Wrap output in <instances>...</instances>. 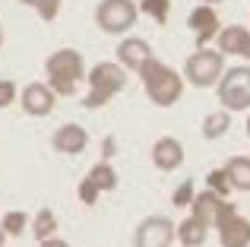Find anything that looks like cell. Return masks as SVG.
<instances>
[{
    "label": "cell",
    "mask_w": 250,
    "mask_h": 247,
    "mask_svg": "<svg viewBox=\"0 0 250 247\" xmlns=\"http://www.w3.org/2000/svg\"><path fill=\"white\" fill-rule=\"evenodd\" d=\"M19 3H22V6H32V10H35V6H38V0H19Z\"/></svg>",
    "instance_id": "cell-30"
},
{
    "label": "cell",
    "mask_w": 250,
    "mask_h": 247,
    "mask_svg": "<svg viewBox=\"0 0 250 247\" xmlns=\"http://www.w3.org/2000/svg\"><path fill=\"white\" fill-rule=\"evenodd\" d=\"M206 187H209L212 193H219V197L228 200V193H231V181H228L225 168H212V171L206 174Z\"/></svg>",
    "instance_id": "cell-24"
},
{
    "label": "cell",
    "mask_w": 250,
    "mask_h": 247,
    "mask_svg": "<svg viewBox=\"0 0 250 247\" xmlns=\"http://www.w3.org/2000/svg\"><path fill=\"white\" fill-rule=\"evenodd\" d=\"M29 231H32V238H35L38 244L48 241V238H54L57 235V216H54V209H51V206H42V209L32 216Z\"/></svg>",
    "instance_id": "cell-18"
},
{
    "label": "cell",
    "mask_w": 250,
    "mask_h": 247,
    "mask_svg": "<svg viewBox=\"0 0 250 247\" xmlns=\"http://www.w3.org/2000/svg\"><path fill=\"white\" fill-rule=\"evenodd\" d=\"M174 238H177V244H181V247H203V244L209 241V225H203L196 216H187V219L177 222Z\"/></svg>",
    "instance_id": "cell-16"
},
{
    "label": "cell",
    "mask_w": 250,
    "mask_h": 247,
    "mask_svg": "<svg viewBox=\"0 0 250 247\" xmlns=\"http://www.w3.org/2000/svg\"><path fill=\"white\" fill-rule=\"evenodd\" d=\"M76 197H80L85 206H92V203H98V197H102V190H98V184H95V181L89 178V174H85V178L80 181V187H76Z\"/></svg>",
    "instance_id": "cell-25"
},
{
    "label": "cell",
    "mask_w": 250,
    "mask_h": 247,
    "mask_svg": "<svg viewBox=\"0 0 250 247\" xmlns=\"http://www.w3.org/2000/svg\"><path fill=\"white\" fill-rule=\"evenodd\" d=\"M193 197H196V184L187 178V181H181V184L174 187V193H171V203H174L177 209H190Z\"/></svg>",
    "instance_id": "cell-23"
},
{
    "label": "cell",
    "mask_w": 250,
    "mask_h": 247,
    "mask_svg": "<svg viewBox=\"0 0 250 247\" xmlns=\"http://www.w3.org/2000/svg\"><path fill=\"white\" fill-rule=\"evenodd\" d=\"M203 3H209V6H215V3H222V0H203Z\"/></svg>",
    "instance_id": "cell-32"
},
{
    "label": "cell",
    "mask_w": 250,
    "mask_h": 247,
    "mask_svg": "<svg viewBox=\"0 0 250 247\" xmlns=\"http://www.w3.org/2000/svg\"><path fill=\"white\" fill-rule=\"evenodd\" d=\"M140 80H143L146 99L152 102L155 108H171V105H177L181 95H184V73H177L174 67L162 63L159 57H152V61L140 70Z\"/></svg>",
    "instance_id": "cell-1"
},
{
    "label": "cell",
    "mask_w": 250,
    "mask_h": 247,
    "mask_svg": "<svg viewBox=\"0 0 250 247\" xmlns=\"http://www.w3.org/2000/svg\"><path fill=\"white\" fill-rule=\"evenodd\" d=\"M174 228V219L168 216H146L133 231V247H171Z\"/></svg>",
    "instance_id": "cell-6"
},
{
    "label": "cell",
    "mask_w": 250,
    "mask_h": 247,
    "mask_svg": "<svg viewBox=\"0 0 250 247\" xmlns=\"http://www.w3.org/2000/svg\"><path fill=\"white\" fill-rule=\"evenodd\" d=\"M3 244H6V231L0 228V247H3Z\"/></svg>",
    "instance_id": "cell-31"
},
{
    "label": "cell",
    "mask_w": 250,
    "mask_h": 247,
    "mask_svg": "<svg viewBox=\"0 0 250 247\" xmlns=\"http://www.w3.org/2000/svg\"><path fill=\"white\" fill-rule=\"evenodd\" d=\"M85 82H89V92L83 99V108L95 111V108H104L117 92L127 89V70L117 61H102L85 73Z\"/></svg>",
    "instance_id": "cell-2"
},
{
    "label": "cell",
    "mask_w": 250,
    "mask_h": 247,
    "mask_svg": "<svg viewBox=\"0 0 250 247\" xmlns=\"http://www.w3.org/2000/svg\"><path fill=\"white\" fill-rule=\"evenodd\" d=\"M89 146V133L80 124H61V127L51 133V149L61 155H80Z\"/></svg>",
    "instance_id": "cell-11"
},
{
    "label": "cell",
    "mask_w": 250,
    "mask_h": 247,
    "mask_svg": "<svg viewBox=\"0 0 250 247\" xmlns=\"http://www.w3.org/2000/svg\"><path fill=\"white\" fill-rule=\"evenodd\" d=\"M228 127H231V111L219 108V111H212V114L203 118L200 133H203V140H222V136L228 133Z\"/></svg>",
    "instance_id": "cell-19"
},
{
    "label": "cell",
    "mask_w": 250,
    "mask_h": 247,
    "mask_svg": "<svg viewBox=\"0 0 250 247\" xmlns=\"http://www.w3.org/2000/svg\"><path fill=\"white\" fill-rule=\"evenodd\" d=\"M89 178L98 184V190H102V193L117 190V184H121V178H117V171H114L111 162H98V165H92L89 168Z\"/></svg>",
    "instance_id": "cell-20"
},
{
    "label": "cell",
    "mask_w": 250,
    "mask_h": 247,
    "mask_svg": "<svg viewBox=\"0 0 250 247\" xmlns=\"http://www.w3.org/2000/svg\"><path fill=\"white\" fill-rule=\"evenodd\" d=\"M61 3H63V0H38V6H35L38 19H44V22H54L57 13H61Z\"/></svg>",
    "instance_id": "cell-26"
},
{
    "label": "cell",
    "mask_w": 250,
    "mask_h": 247,
    "mask_svg": "<svg viewBox=\"0 0 250 247\" xmlns=\"http://www.w3.org/2000/svg\"><path fill=\"white\" fill-rule=\"evenodd\" d=\"M140 13H146L152 22H159V25H165L168 22V13H171V0H140Z\"/></svg>",
    "instance_id": "cell-22"
},
{
    "label": "cell",
    "mask_w": 250,
    "mask_h": 247,
    "mask_svg": "<svg viewBox=\"0 0 250 247\" xmlns=\"http://www.w3.org/2000/svg\"><path fill=\"white\" fill-rule=\"evenodd\" d=\"M215 228H219V244L222 247H250V219H244L241 212L225 216Z\"/></svg>",
    "instance_id": "cell-14"
},
{
    "label": "cell",
    "mask_w": 250,
    "mask_h": 247,
    "mask_svg": "<svg viewBox=\"0 0 250 247\" xmlns=\"http://www.w3.org/2000/svg\"><path fill=\"white\" fill-rule=\"evenodd\" d=\"M19 108H22L29 118H48L57 108V95L51 92L48 82H29V86L19 92Z\"/></svg>",
    "instance_id": "cell-8"
},
{
    "label": "cell",
    "mask_w": 250,
    "mask_h": 247,
    "mask_svg": "<svg viewBox=\"0 0 250 247\" xmlns=\"http://www.w3.org/2000/svg\"><path fill=\"white\" fill-rule=\"evenodd\" d=\"M48 86L57 99H61V95H76V82H70V80H54V76H48Z\"/></svg>",
    "instance_id": "cell-28"
},
{
    "label": "cell",
    "mask_w": 250,
    "mask_h": 247,
    "mask_svg": "<svg viewBox=\"0 0 250 247\" xmlns=\"http://www.w3.org/2000/svg\"><path fill=\"white\" fill-rule=\"evenodd\" d=\"M29 222L32 219L25 216L22 209H10L3 219H0V228L6 231V238H19V235H25V228H29Z\"/></svg>",
    "instance_id": "cell-21"
},
{
    "label": "cell",
    "mask_w": 250,
    "mask_h": 247,
    "mask_svg": "<svg viewBox=\"0 0 250 247\" xmlns=\"http://www.w3.org/2000/svg\"><path fill=\"white\" fill-rule=\"evenodd\" d=\"M222 206H225V197L212 193L209 187H203V190H196L193 203H190V216H196L203 225L215 228V222H219V212H222Z\"/></svg>",
    "instance_id": "cell-15"
},
{
    "label": "cell",
    "mask_w": 250,
    "mask_h": 247,
    "mask_svg": "<svg viewBox=\"0 0 250 247\" xmlns=\"http://www.w3.org/2000/svg\"><path fill=\"white\" fill-rule=\"evenodd\" d=\"M152 165L159 171H174V168L184 165V143L177 136H159L152 143Z\"/></svg>",
    "instance_id": "cell-12"
},
{
    "label": "cell",
    "mask_w": 250,
    "mask_h": 247,
    "mask_svg": "<svg viewBox=\"0 0 250 247\" xmlns=\"http://www.w3.org/2000/svg\"><path fill=\"white\" fill-rule=\"evenodd\" d=\"M38 247H70V241H63V238H48V241H42V244H38Z\"/></svg>",
    "instance_id": "cell-29"
},
{
    "label": "cell",
    "mask_w": 250,
    "mask_h": 247,
    "mask_svg": "<svg viewBox=\"0 0 250 247\" xmlns=\"http://www.w3.org/2000/svg\"><path fill=\"white\" fill-rule=\"evenodd\" d=\"M13 102H19V89L13 80H0V111L3 108H10Z\"/></svg>",
    "instance_id": "cell-27"
},
{
    "label": "cell",
    "mask_w": 250,
    "mask_h": 247,
    "mask_svg": "<svg viewBox=\"0 0 250 247\" xmlns=\"http://www.w3.org/2000/svg\"><path fill=\"white\" fill-rule=\"evenodd\" d=\"M215 89H219V102L225 111H250V63L228 67L215 82Z\"/></svg>",
    "instance_id": "cell-4"
},
{
    "label": "cell",
    "mask_w": 250,
    "mask_h": 247,
    "mask_svg": "<svg viewBox=\"0 0 250 247\" xmlns=\"http://www.w3.org/2000/svg\"><path fill=\"white\" fill-rule=\"evenodd\" d=\"M44 73L48 76H54V80H70V82H80L85 80V61H83V54L76 48H57L54 54L44 61Z\"/></svg>",
    "instance_id": "cell-7"
},
{
    "label": "cell",
    "mask_w": 250,
    "mask_h": 247,
    "mask_svg": "<svg viewBox=\"0 0 250 247\" xmlns=\"http://www.w3.org/2000/svg\"><path fill=\"white\" fill-rule=\"evenodd\" d=\"M225 73V54L212 48H196L184 63V82L193 89H212Z\"/></svg>",
    "instance_id": "cell-3"
},
{
    "label": "cell",
    "mask_w": 250,
    "mask_h": 247,
    "mask_svg": "<svg viewBox=\"0 0 250 247\" xmlns=\"http://www.w3.org/2000/svg\"><path fill=\"white\" fill-rule=\"evenodd\" d=\"M215 51L222 54H234V57H247L250 54V29L247 25H222L215 35Z\"/></svg>",
    "instance_id": "cell-13"
},
{
    "label": "cell",
    "mask_w": 250,
    "mask_h": 247,
    "mask_svg": "<svg viewBox=\"0 0 250 247\" xmlns=\"http://www.w3.org/2000/svg\"><path fill=\"white\" fill-rule=\"evenodd\" d=\"M247 61H250V54H247Z\"/></svg>",
    "instance_id": "cell-35"
},
{
    "label": "cell",
    "mask_w": 250,
    "mask_h": 247,
    "mask_svg": "<svg viewBox=\"0 0 250 247\" xmlns=\"http://www.w3.org/2000/svg\"><path fill=\"white\" fill-rule=\"evenodd\" d=\"M222 168H225L228 181H231V190H241V193L250 190V159L247 155H231Z\"/></svg>",
    "instance_id": "cell-17"
},
{
    "label": "cell",
    "mask_w": 250,
    "mask_h": 247,
    "mask_svg": "<svg viewBox=\"0 0 250 247\" xmlns=\"http://www.w3.org/2000/svg\"><path fill=\"white\" fill-rule=\"evenodd\" d=\"M187 25H190V32H193V38H196V48H206L209 41H215V35H219V29H222L219 13H215V6H209V3H200L196 10H190Z\"/></svg>",
    "instance_id": "cell-10"
},
{
    "label": "cell",
    "mask_w": 250,
    "mask_h": 247,
    "mask_svg": "<svg viewBox=\"0 0 250 247\" xmlns=\"http://www.w3.org/2000/svg\"><path fill=\"white\" fill-rule=\"evenodd\" d=\"M114 54H117V63H121L124 70H130V73H140V70L155 57L152 44H149L146 38H140V35H127L121 44H117Z\"/></svg>",
    "instance_id": "cell-9"
},
{
    "label": "cell",
    "mask_w": 250,
    "mask_h": 247,
    "mask_svg": "<svg viewBox=\"0 0 250 247\" xmlns=\"http://www.w3.org/2000/svg\"><path fill=\"white\" fill-rule=\"evenodd\" d=\"M247 136H250V114H247Z\"/></svg>",
    "instance_id": "cell-33"
},
{
    "label": "cell",
    "mask_w": 250,
    "mask_h": 247,
    "mask_svg": "<svg viewBox=\"0 0 250 247\" xmlns=\"http://www.w3.org/2000/svg\"><path fill=\"white\" fill-rule=\"evenodd\" d=\"M140 19V6L133 0H102L95 6V25L104 35H127Z\"/></svg>",
    "instance_id": "cell-5"
},
{
    "label": "cell",
    "mask_w": 250,
    "mask_h": 247,
    "mask_svg": "<svg viewBox=\"0 0 250 247\" xmlns=\"http://www.w3.org/2000/svg\"><path fill=\"white\" fill-rule=\"evenodd\" d=\"M0 44H3V29H0Z\"/></svg>",
    "instance_id": "cell-34"
}]
</instances>
